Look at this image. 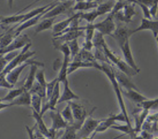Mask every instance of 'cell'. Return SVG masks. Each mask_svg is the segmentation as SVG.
I'll list each match as a JSON object with an SVG mask.
<instances>
[{
	"instance_id": "15",
	"label": "cell",
	"mask_w": 158,
	"mask_h": 139,
	"mask_svg": "<svg viewBox=\"0 0 158 139\" xmlns=\"http://www.w3.org/2000/svg\"><path fill=\"white\" fill-rule=\"evenodd\" d=\"M64 89L62 95H60L58 103H61L64 102H69L70 101H73L74 100H78L79 96L77 95L70 87L69 82L68 79H67L65 81L62 82Z\"/></svg>"
},
{
	"instance_id": "32",
	"label": "cell",
	"mask_w": 158,
	"mask_h": 139,
	"mask_svg": "<svg viewBox=\"0 0 158 139\" xmlns=\"http://www.w3.org/2000/svg\"><path fill=\"white\" fill-rule=\"evenodd\" d=\"M58 81L57 77L54 79L52 81L47 82L46 84V98H45V101H48V99L50 98L51 95H52L54 87L56 86V84L57 82Z\"/></svg>"
},
{
	"instance_id": "24",
	"label": "cell",
	"mask_w": 158,
	"mask_h": 139,
	"mask_svg": "<svg viewBox=\"0 0 158 139\" xmlns=\"http://www.w3.org/2000/svg\"><path fill=\"white\" fill-rule=\"evenodd\" d=\"M25 90V89L23 86L18 89H11L9 92L3 98H1V100L3 102L9 101V103H10L15 98H17L19 95H20Z\"/></svg>"
},
{
	"instance_id": "31",
	"label": "cell",
	"mask_w": 158,
	"mask_h": 139,
	"mask_svg": "<svg viewBox=\"0 0 158 139\" xmlns=\"http://www.w3.org/2000/svg\"><path fill=\"white\" fill-rule=\"evenodd\" d=\"M141 107L144 109H154L158 108V98L155 99H148V100L143 102L141 105Z\"/></svg>"
},
{
	"instance_id": "44",
	"label": "cell",
	"mask_w": 158,
	"mask_h": 139,
	"mask_svg": "<svg viewBox=\"0 0 158 139\" xmlns=\"http://www.w3.org/2000/svg\"><path fill=\"white\" fill-rule=\"evenodd\" d=\"M156 41H157V44H158V36H157V37L156 38Z\"/></svg>"
},
{
	"instance_id": "25",
	"label": "cell",
	"mask_w": 158,
	"mask_h": 139,
	"mask_svg": "<svg viewBox=\"0 0 158 139\" xmlns=\"http://www.w3.org/2000/svg\"><path fill=\"white\" fill-rule=\"evenodd\" d=\"M55 18H43V20L40 22L37 26L35 28V34L47 30H49L51 28H52V25L54 22Z\"/></svg>"
},
{
	"instance_id": "42",
	"label": "cell",
	"mask_w": 158,
	"mask_h": 139,
	"mask_svg": "<svg viewBox=\"0 0 158 139\" xmlns=\"http://www.w3.org/2000/svg\"><path fill=\"white\" fill-rule=\"evenodd\" d=\"M4 17V16H2V15H0V20H1Z\"/></svg>"
},
{
	"instance_id": "11",
	"label": "cell",
	"mask_w": 158,
	"mask_h": 139,
	"mask_svg": "<svg viewBox=\"0 0 158 139\" xmlns=\"http://www.w3.org/2000/svg\"><path fill=\"white\" fill-rule=\"evenodd\" d=\"M143 30L151 31L153 33V36L156 38L158 36V20H152V19L143 18L141 19L140 25L135 30H131V34H132Z\"/></svg>"
},
{
	"instance_id": "12",
	"label": "cell",
	"mask_w": 158,
	"mask_h": 139,
	"mask_svg": "<svg viewBox=\"0 0 158 139\" xmlns=\"http://www.w3.org/2000/svg\"><path fill=\"white\" fill-rule=\"evenodd\" d=\"M36 62V61L28 60L27 62L16 66L15 68L12 69L11 71H10L9 73H7L6 74V79L10 84L14 85L16 84L17 81H18L21 73L25 68V67L27 66L28 65H30L33 64V63H35Z\"/></svg>"
},
{
	"instance_id": "6",
	"label": "cell",
	"mask_w": 158,
	"mask_h": 139,
	"mask_svg": "<svg viewBox=\"0 0 158 139\" xmlns=\"http://www.w3.org/2000/svg\"><path fill=\"white\" fill-rule=\"evenodd\" d=\"M94 111H92L91 113L86 117L80 129L78 130L77 139H81L84 137H89L95 131L101 119H96L93 118L90 115Z\"/></svg>"
},
{
	"instance_id": "1",
	"label": "cell",
	"mask_w": 158,
	"mask_h": 139,
	"mask_svg": "<svg viewBox=\"0 0 158 139\" xmlns=\"http://www.w3.org/2000/svg\"><path fill=\"white\" fill-rule=\"evenodd\" d=\"M94 68L102 71L110 80V83L114 89L116 98L118 100V103L120 106L121 112L123 114V115L125 116V117L126 118L127 124L130 127L133 128L131 124V121L130 120V118H129L128 113H127V108H126L125 104L123 101V96H122V92L120 88L119 83L116 79L114 69L109 63H104V62H101V63H98L97 62H95V63H94Z\"/></svg>"
},
{
	"instance_id": "17",
	"label": "cell",
	"mask_w": 158,
	"mask_h": 139,
	"mask_svg": "<svg viewBox=\"0 0 158 139\" xmlns=\"http://www.w3.org/2000/svg\"><path fill=\"white\" fill-rule=\"evenodd\" d=\"M43 63L38 62H36L35 63H33V64L30 65V68L29 73L23 85V87L26 90L30 91L31 87H33V85L35 81V76L37 73L38 66H43Z\"/></svg>"
},
{
	"instance_id": "34",
	"label": "cell",
	"mask_w": 158,
	"mask_h": 139,
	"mask_svg": "<svg viewBox=\"0 0 158 139\" xmlns=\"http://www.w3.org/2000/svg\"><path fill=\"white\" fill-rule=\"evenodd\" d=\"M124 20L125 21H129L131 19V17L135 14V10L134 8L131 6H124Z\"/></svg>"
},
{
	"instance_id": "20",
	"label": "cell",
	"mask_w": 158,
	"mask_h": 139,
	"mask_svg": "<svg viewBox=\"0 0 158 139\" xmlns=\"http://www.w3.org/2000/svg\"><path fill=\"white\" fill-rule=\"evenodd\" d=\"M115 71V75L116 77V79L118 83L123 86L125 89H136L138 90V89L135 86V85L127 77V75L124 74L121 71L118 72L114 70Z\"/></svg>"
},
{
	"instance_id": "3",
	"label": "cell",
	"mask_w": 158,
	"mask_h": 139,
	"mask_svg": "<svg viewBox=\"0 0 158 139\" xmlns=\"http://www.w3.org/2000/svg\"><path fill=\"white\" fill-rule=\"evenodd\" d=\"M112 35L117 41L123 54L125 62L138 73L139 69L134 60L130 46L129 38L131 35L130 30L125 28H118L114 31Z\"/></svg>"
},
{
	"instance_id": "36",
	"label": "cell",
	"mask_w": 158,
	"mask_h": 139,
	"mask_svg": "<svg viewBox=\"0 0 158 139\" xmlns=\"http://www.w3.org/2000/svg\"><path fill=\"white\" fill-rule=\"evenodd\" d=\"M158 9V0H153V2L150 8V13L152 17H155Z\"/></svg>"
},
{
	"instance_id": "21",
	"label": "cell",
	"mask_w": 158,
	"mask_h": 139,
	"mask_svg": "<svg viewBox=\"0 0 158 139\" xmlns=\"http://www.w3.org/2000/svg\"><path fill=\"white\" fill-rule=\"evenodd\" d=\"M94 63L92 62H83L81 60L73 58L72 59V62L69 63L68 68V74L74 72L75 70L80 68H94Z\"/></svg>"
},
{
	"instance_id": "8",
	"label": "cell",
	"mask_w": 158,
	"mask_h": 139,
	"mask_svg": "<svg viewBox=\"0 0 158 139\" xmlns=\"http://www.w3.org/2000/svg\"><path fill=\"white\" fill-rule=\"evenodd\" d=\"M69 103L75 120L73 124L78 128V129H80L88 115L87 114L86 111L83 105L73 101H69Z\"/></svg>"
},
{
	"instance_id": "35",
	"label": "cell",
	"mask_w": 158,
	"mask_h": 139,
	"mask_svg": "<svg viewBox=\"0 0 158 139\" xmlns=\"http://www.w3.org/2000/svg\"><path fill=\"white\" fill-rule=\"evenodd\" d=\"M14 85L10 84L6 78V75L0 73V87L6 88L8 89H13Z\"/></svg>"
},
{
	"instance_id": "45",
	"label": "cell",
	"mask_w": 158,
	"mask_h": 139,
	"mask_svg": "<svg viewBox=\"0 0 158 139\" xmlns=\"http://www.w3.org/2000/svg\"><path fill=\"white\" fill-rule=\"evenodd\" d=\"M0 24H2V23H1V20H0Z\"/></svg>"
},
{
	"instance_id": "26",
	"label": "cell",
	"mask_w": 158,
	"mask_h": 139,
	"mask_svg": "<svg viewBox=\"0 0 158 139\" xmlns=\"http://www.w3.org/2000/svg\"><path fill=\"white\" fill-rule=\"evenodd\" d=\"M98 4L96 2L83 1L77 2L73 7V10H86L90 9H94L98 7Z\"/></svg>"
},
{
	"instance_id": "16",
	"label": "cell",
	"mask_w": 158,
	"mask_h": 139,
	"mask_svg": "<svg viewBox=\"0 0 158 139\" xmlns=\"http://www.w3.org/2000/svg\"><path fill=\"white\" fill-rule=\"evenodd\" d=\"M31 117L35 119L36 122V124L38 127V130L46 138V139H50L51 138V134L49 129H48L45 124L42 115L40 114V113L35 111V110L32 109V114Z\"/></svg>"
},
{
	"instance_id": "2",
	"label": "cell",
	"mask_w": 158,
	"mask_h": 139,
	"mask_svg": "<svg viewBox=\"0 0 158 139\" xmlns=\"http://www.w3.org/2000/svg\"><path fill=\"white\" fill-rule=\"evenodd\" d=\"M102 36L103 35L100 33H98L95 35V36H94L93 41L94 46L95 47H102L103 52L108 60L112 62V63L115 64L117 66V68L120 70V71H122L128 76H131L136 74L138 73L136 71H135L133 68H131L125 62V61L122 60L120 57L115 55L109 49Z\"/></svg>"
},
{
	"instance_id": "47",
	"label": "cell",
	"mask_w": 158,
	"mask_h": 139,
	"mask_svg": "<svg viewBox=\"0 0 158 139\" xmlns=\"http://www.w3.org/2000/svg\"><path fill=\"white\" fill-rule=\"evenodd\" d=\"M1 55H0V56H1Z\"/></svg>"
},
{
	"instance_id": "37",
	"label": "cell",
	"mask_w": 158,
	"mask_h": 139,
	"mask_svg": "<svg viewBox=\"0 0 158 139\" xmlns=\"http://www.w3.org/2000/svg\"><path fill=\"white\" fill-rule=\"evenodd\" d=\"M10 106H12V105L11 103H6V102H3L1 100V98H0V111L4 109L8 108Z\"/></svg>"
},
{
	"instance_id": "38",
	"label": "cell",
	"mask_w": 158,
	"mask_h": 139,
	"mask_svg": "<svg viewBox=\"0 0 158 139\" xmlns=\"http://www.w3.org/2000/svg\"><path fill=\"white\" fill-rule=\"evenodd\" d=\"M7 2H8V5L10 9H11L13 6V3H14V0H7Z\"/></svg>"
},
{
	"instance_id": "13",
	"label": "cell",
	"mask_w": 158,
	"mask_h": 139,
	"mask_svg": "<svg viewBox=\"0 0 158 139\" xmlns=\"http://www.w3.org/2000/svg\"><path fill=\"white\" fill-rule=\"evenodd\" d=\"M49 117L52 121L50 128L55 131L64 129L68 125L62 116L61 113L57 109L49 110Z\"/></svg>"
},
{
	"instance_id": "41",
	"label": "cell",
	"mask_w": 158,
	"mask_h": 139,
	"mask_svg": "<svg viewBox=\"0 0 158 139\" xmlns=\"http://www.w3.org/2000/svg\"><path fill=\"white\" fill-rule=\"evenodd\" d=\"M88 1H92V2H97L98 1H102V0H87Z\"/></svg>"
},
{
	"instance_id": "22",
	"label": "cell",
	"mask_w": 158,
	"mask_h": 139,
	"mask_svg": "<svg viewBox=\"0 0 158 139\" xmlns=\"http://www.w3.org/2000/svg\"><path fill=\"white\" fill-rule=\"evenodd\" d=\"M12 106H30L31 103V93L28 90H25L20 95H19L14 101L10 102Z\"/></svg>"
},
{
	"instance_id": "5",
	"label": "cell",
	"mask_w": 158,
	"mask_h": 139,
	"mask_svg": "<svg viewBox=\"0 0 158 139\" xmlns=\"http://www.w3.org/2000/svg\"><path fill=\"white\" fill-rule=\"evenodd\" d=\"M31 46V42L27 44L24 47L22 48V50L7 64L4 71L1 73L3 74H6L12 69L16 66L22 64L23 63L27 62L29 58L35 54V51H30L29 50L30 46Z\"/></svg>"
},
{
	"instance_id": "23",
	"label": "cell",
	"mask_w": 158,
	"mask_h": 139,
	"mask_svg": "<svg viewBox=\"0 0 158 139\" xmlns=\"http://www.w3.org/2000/svg\"><path fill=\"white\" fill-rule=\"evenodd\" d=\"M79 129L74 124H68L64 129V132L59 139H77V135Z\"/></svg>"
},
{
	"instance_id": "46",
	"label": "cell",
	"mask_w": 158,
	"mask_h": 139,
	"mask_svg": "<svg viewBox=\"0 0 158 139\" xmlns=\"http://www.w3.org/2000/svg\"><path fill=\"white\" fill-rule=\"evenodd\" d=\"M119 1H122V0H119Z\"/></svg>"
},
{
	"instance_id": "43",
	"label": "cell",
	"mask_w": 158,
	"mask_h": 139,
	"mask_svg": "<svg viewBox=\"0 0 158 139\" xmlns=\"http://www.w3.org/2000/svg\"><path fill=\"white\" fill-rule=\"evenodd\" d=\"M85 1V0H75L76 2H80V1Z\"/></svg>"
},
{
	"instance_id": "14",
	"label": "cell",
	"mask_w": 158,
	"mask_h": 139,
	"mask_svg": "<svg viewBox=\"0 0 158 139\" xmlns=\"http://www.w3.org/2000/svg\"><path fill=\"white\" fill-rule=\"evenodd\" d=\"M81 13V12H78L77 14H75L72 16L55 24L52 26V30H53V33L54 34V36H56L60 34V33L64 31L65 30H66L68 27H69V26L71 25V23L73 20H75L77 18H80Z\"/></svg>"
},
{
	"instance_id": "39",
	"label": "cell",
	"mask_w": 158,
	"mask_h": 139,
	"mask_svg": "<svg viewBox=\"0 0 158 139\" xmlns=\"http://www.w3.org/2000/svg\"><path fill=\"white\" fill-rule=\"evenodd\" d=\"M94 134H92L91 136H89V137H84V138H81V139H93V138H94Z\"/></svg>"
},
{
	"instance_id": "18",
	"label": "cell",
	"mask_w": 158,
	"mask_h": 139,
	"mask_svg": "<svg viewBox=\"0 0 158 139\" xmlns=\"http://www.w3.org/2000/svg\"><path fill=\"white\" fill-rule=\"evenodd\" d=\"M125 96L131 101L141 105L143 102L148 100L149 98L142 95L139 90L136 89H125L123 91Z\"/></svg>"
},
{
	"instance_id": "9",
	"label": "cell",
	"mask_w": 158,
	"mask_h": 139,
	"mask_svg": "<svg viewBox=\"0 0 158 139\" xmlns=\"http://www.w3.org/2000/svg\"><path fill=\"white\" fill-rule=\"evenodd\" d=\"M30 42L31 41L27 34H20L16 37L8 46L3 49L0 50V55H4L7 53L22 49L27 44Z\"/></svg>"
},
{
	"instance_id": "33",
	"label": "cell",
	"mask_w": 158,
	"mask_h": 139,
	"mask_svg": "<svg viewBox=\"0 0 158 139\" xmlns=\"http://www.w3.org/2000/svg\"><path fill=\"white\" fill-rule=\"evenodd\" d=\"M35 80L36 81L39 83L42 87L46 88L47 82L45 79L44 73L43 70H40L39 71H37L35 76Z\"/></svg>"
},
{
	"instance_id": "7",
	"label": "cell",
	"mask_w": 158,
	"mask_h": 139,
	"mask_svg": "<svg viewBox=\"0 0 158 139\" xmlns=\"http://www.w3.org/2000/svg\"><path fill=\"white\" fill-rule=\"evenodd\" d=\"M117 121L125 122L127 124L126 118L122 112L117 114H112L104 119H101V122L98 124L93 134L95 135L97 133L105 132L109 128H111V127L114 125L115 122Z\"/></svg>"
},
{
	"instance_id": "28",
	"label": "cell",
	"mask_w": 158,
	"mask_h": 139,
	"mask_svg": "<svg viewBox=\"0 0 158 139\" xmlns=\"http://www.w3.org/2000/svg\"><path fill=\"white\" fill-rule=\"evenodd\" d=\"M62 116L64 119L67 123V124H73L75 120L72 114V111L69 102H67V105L64 107L62 111L60 112Z\"/></svg>"
},
{
	"instance_id": "10",
	"label": "cell",
	"mask_w": 158,
	"mask_h": 139,
	"mask_svg": "<svg viewBox=\"0 0 158 139\" xmlns=\"http://www.w3.org/2000/svg\"><path fill=\"white\" fill-rule=\"evenodd\" d=\"M75 0H67L64 2H58L52 9L47 12L42 18H55L56 16L64 13L67 9L75 5Z\"/></svg>"
},
{
	"instance_id": "27",
	"label": "cell",
	"mask_w": 158,
	"mask_h": 139,
	"mask_svg": "<svg viewBox=\"0 0 158 139\" xmlns=\"http://www.w3.org/2000/svg\"><path fill=\"white\" fill-rule=\"evenodd\" d=\"M42 100H43V98L38 94L31 93L30 106H31V109H33L35 111L39 113H41L42 105H43Z\"/></svg>"
},
{
	"instance_id": "4",
	"label": "cell",
	"mask_w": 158,
	"mask_h": 139,
	"mask_svg": "<svg viewBox=\"0 0 158 139\" xmlns=\"http://www.w3.org/2000/svg\"><path fill=\"white\" fill-rule=\"evenodd\" d=\"M54 47L60 50L64 55L63 61L61 65V67L57 76L58 81L61 83L65 81L67 79L68 75V68L70 63V51L67 43H56L53 42Z\"/></svg>"
},
{
	"instance_id": "30",
	"label": "cell",
	"mask_w": 158,
	"mask_h": 139,
	"mask_svg": "<svg viewBox=\"0 0 158 139\" xmlns=\"http://www.w3.org/2000/svg\"><path fill=\"white\" fill-rule=\"evenodd\" d=\"M70 51V58L72 59L79 53L80 49L78 46L77 39H73L67 42Z\"/></svg>"
},
{
	"instance_id": "19",
	"label": "cell",
	"mask_w": 158,
	"mask_h": 139,
	"mask_svg": "<svg viewBox=\"0 0 158 139\" xmlns=\"http://www.w3.org/2000/svg\"><path fill=\"white\" fill-rule=\"evenodd\" d=\"M60 82L59 81L57 82L52 95H51V97L48 99V100L45 101V103H47L49 110L56 109V106L57 104H58V101H59V99L60 97Z\"/></svg>"
},
{
	"instance_id": "29",
	"label": "cell",
	"mask_w": 158,
	"mask_h": 139,
	"mask_svg": "<svg viewBox=\"0 0 158 139\" xmlns=\"http://www.w3.org/2000/svg\"><path fill=\"white\" fill-rule=\"evenodd\" d=\"M99 16L100 15L95 8L94 10L89 12H81L80 18L86 20L89 23H93L94 20Z\"/></svg>"
},
{
	"instance_id": "40",
	"label": "cell",
	"mask_w": 158,
	"mask_h": 139,
	"mask_svg": "<svg viewBox=\"0 0 158 139\" xmlns=\"http://www.w3.org/2000/svg\"><path fill=\"white\" fill-rule=\"evenodd\" d=\"M65 1H67V0H55L54 2H64Z\"/></svg>"
}]
</instances>
